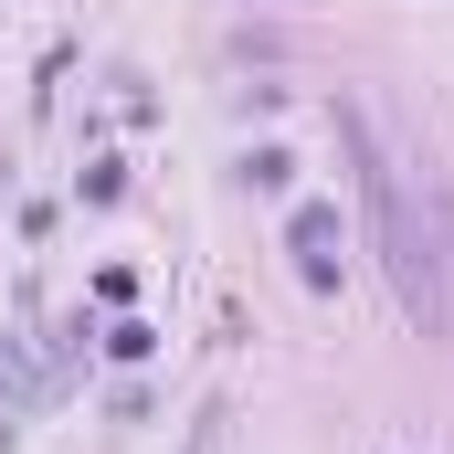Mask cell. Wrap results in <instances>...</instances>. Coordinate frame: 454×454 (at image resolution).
Returning a JSON list of instances; mask_svg holds the SVG:
<instances>
[{"instance_id":"1","label":"cell","mask_w":454,"mask_h":454,"mask_svg":"<svg viewBox=\"0 0 454 454\" xmlns=\"http://www.w3.org/2000/svg\"><path fill=\"white\" fill-rule=\"evenodd\" d=\"M348 148H359V191H370V232H380V264H391V296L423 317V339L454 328V201L434 169L391 159V137L348 106Z\"/></svg>"},{"instance_id":"2","label":"cell","mask_w":454,"mask_h":454,"mask_svg":"<svg viewBox=\"0 0 454 454\" xmlns=\"http://www.w3.org/2000/svg\"><path fill=\"white\" fill-rule=\"evenodd\" d=\"M296 264H307V286H339V212L328 201L296 212Z\"/></svg>"}]
</instances>
